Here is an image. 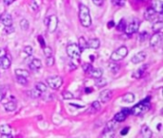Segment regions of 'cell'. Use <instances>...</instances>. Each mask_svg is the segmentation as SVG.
<instances>
[{
	"mask_svg": "<svg viewBox=\"0 0 163 138\" xmlns=\"http://www.w3.org/2000/svg\"><path fill=\"white\" fill-rule=\"evenodd\" d=\"M85 91H86V93H91L90 91H92V88H86Z\"/></svg>",
	"mask_w": 163,
	"mask_h": 138,
	"instance_id": "cell-52",
	"label": "cell"
},
{
	"mask_svg": "<svg viewBox=\"0 0 163 138\" xmlns=\"http://www.w3.org/2000/svg\"><path fill=\"white\" fill-rule=\"evenodd\" d=\"M129 114H131V109L129 108H124L122 109L121 111L117 112L115 117H113V120H116L117 123H120V122H123V121L126 120L127 116Z\"/></svg>",
	"mask_w": 163,
	"mask_h": 138,
	"instance_id": "cell-8",
	"label": "cell"
},
{
	"mask_svg": "<svg viewBox=\"0 0 163 138\" xmlns=\"http://www.w3.org/2000/svg\"><path fill=\"white\" fill-rule=\"evenodd\" d=\"M115 136V130H106L102 133V137H113Z\"/></svg>",
	"mask_w": 163,
	"mask_h": 138,
	"instance_id": "cell-39",
	"label": "cell"
},
{
	"mask_svg": "<svg viewBox=\"0 0 163 138\" xmlns=\"http://www.w3.org/2000/svg\"><path fill=\"white\" fill-rule=\"evenodd\" d=\"M160 41H161V34H159V33H155V34L151 37L150 45L152 47H155L158 45Z\"/></svg>",
	"mask_w": 163,
	"mask_h": 138,
	"instance_id": "cell-14",
	"label": "cell"
},
{
	"mask_svg": "<svg viewBox=\"0 0 163 138\" xmlns=\"http://www.w3.org/2000/svg\"><path fill=\"white\" fill-rule=\"evenodd\" d=\"M145 58H146V54H145V52L140 51V52H138V53L135 54L134 56L132 58L131 62H132L134 64H137V63H141V62H143V60L145 59Z\"/></svg>",
	"mask_w": 163,
	"mask_h": 138,
	"instance_id": "cell-13",
	"label": "cell"
},
{
	"mask_svg": "<svg viewBox=\"0 0 163 138\" xmlns=\"http://www.w3.org/2000/svg\"><path fill=\"white\" fill-rule=\"evenodd\" d=\"M0 21H1V23L5 27L13 25V18H12V15L8 13H5L0 15Z\"/></svg>",
	"mask_w": 163,
	"mask_h": 138,
	"instance_id": "cell-10",
	"label": "cell"
},
{
	"mask_svg": "<svg viewBox=\"0 0 163 138\" xmlns=\"http://www.w3.org/2000/svg\"><path fill=\"white\" fill-rule=\"evenodd\" d=\"M62 96H63V98L65 99V100H71V99L74 98V94L70 91H64L62 93Z\"/></svg>",
	"mask_w": 163,
	"mask_h": 138,
	"instance_id": "cell-35",
	"label": "cell"
},
{
	"mask_svg": "<svg viewBox=\"0 0 163 138\" xmlns=\"http://www.w3.org/2000/svg\"><path fill=\"white\" fill-rule=\"evenodd\" d=\"M11 64H12V62H11V59L7 56L0 58V67L2 69H9Z\"/></svg>",
	"mask_w": 163,
	"mask_h": 138,
	"instance_id": "cell-15",
	"label": "cell"
},
{
	"mask_svg": "<svg viewBox=\"0 0 163 138\" xmlns=\"http://www.w3.org/2000/svg\"><path fill=\"white\" fill-rule=\"evenodd\" d=\"M88 43V48L92 49H98L100 46V41L98 38H92L89 41H87Z\"/></svg>",
	"mask_w": 163,
	"mask_h": 138,
	"instance_id": "cell-18",
	"label": "cell"
},
{
	"mask_svg": "<svg viewBox=\"0 0 163 138\" xmlns=\"http://www.w3.org/2000/svg\"><path fill=\"white\" fill-rule=\"evenodd\" d=\"M150 99H151V97H148V98L144 99L143 101H141L140 103H138L137 104H135V106L131 109V114L138 116V115H142L145 112H147L151 108Z\"/></svg>",
	"mask_w": 163,
	"mask_h": 138,
	"instance_id": "cell-2",
	"label": "cell"
},
{
	"mask_svg": "<svg viewBox=\"0 0 163 138\" xmlns=\"http://www.w3.org/2000/svg\"><path fill=\"white\" fill-rule=\"evenodd\" d=\"M126 21H125L124 18H122L120 21H119V23L117 24L116 26V29L118 31H120V32H125V29H126Z\"/></svg>",
	"mask_w": 163,
	"mask_h": 138,
	"instance_id": "cell-29",
	"label": "cell"
},
{
	"mask_svg": "<svg viewBox=\"0 0 163 138\" xmlns=\"http://www.w3.org/2000/svg\"><path fill=\"white\" fill-rule=\"evenodd\" d=\"M119 68H120V66H119L118 64H116V63H112L110 65V70L112 71L113 73H116L117 71L119 70Z\"/></svg>",
	"mask_w": 163,
	"mask_h": 138,
	"instance_id": "cell-40",
	"label": "cell"
},
{
	"mask_svg": "<svg viewBox=\"0 0 163 138\" xmlns=\"http://www.w3.org/2000/svg\"><path fill=\"white\" fill-rule=\"evenodd\" d=\"M116 126H117V122L116 120L109 121V122L107 123V125H106V127H105L104 131H106V130H115V129L116 128Z\"/></svg>",
	"mask_w": 163,
	"mask_h": 138,
	"instance_id": "cell-25",
	"label": "cell"
},
{
	"mask_svg": "<svg viewBox=\"0 0 163 138\" xmlns=\"http://www.w3.org/2000/svg\"><path fill=\"white\" fill-rule=\"evenodd\" d=\"M162 28H163V22L161 20L155 22L153 26H152V29H153L155 33H159L162 30Z\"/></svg>",
	"mask_w": 163,
	"mask_h": 138,
	"instance_id": "cell-24",
	"label": "cell"
},
{
	"mask_svg": "<svg viewBox=\"0 0 163 138\" xmlns=\"http://www.w3.org/2000/svg\"><path fill=\"white\" fill-rule=\"evenodd\" d=\"M95 85L97 87H102V86H105L107 85V81L102 78V77H100V78L96 79V82H95Z\"/></svg>",
	"mask_w": 163,
	"mask_h": 138,
	"instance_id": "cell-31",
	"label": "cell"
},
{
	"mask_svg": "<svg viewBox=\"0 0 163 138\" xmlns=\"http://www.w3.org/2000/svg\"><path fill=\"white\" fill-rule=\"evenodd\" d=\"M129 130H130L129 127H127V128H124V129L120 131V134H121V135H126L128 132H129Z\"/></svg>",
	"mask_w": 163,
	"mask_h": 138,
	"instance_id": "cell-47",
	"label": "cell"
},
{
	"mask_svg": "<svg viewBox=\"0 0 163 138\" xmlns=\"http://www.w3.org/2000/svg\"><path fill=\"white\" fill-rule=\"evenodd\" d=\"M112 2L116 6H123L125 4V0H112Z\"/></svg>",
	"mask_w": 163,
	"mask_h": 138,
	"instance_id": "cell-42",
	"label": "cell"
},
{
	"mask_svg": "<svg viewBox=\"0 0 163 138\" xmlns=\"http://www.w3.org/2000/svg\"><path fill=\"white\" fill-rule=\"evenodd\" d=\"M123 101L125 103H133L134 101V95L133 93H126L124 96H123Z\"/></svg>",
	"mask_w": 163,
	"mask_h": 138,
	"instance_id": "cell-28",
	"label": "cell"
},
{
	"mask_svg": "<svg viewBox=\"0 0 163 138\" xmlns=\"http://www.w3.org/2000/svg\"><path fill=\"white\" fill-rule=\"evenodd\" d=\"M46 82L49 85V86L53 88V89H58V88L62 85L63 80H62L61 77H59V76H53V77L48 78L46 80Z\"/></svg>",
	"mask_w": 163,
	"mask_h": 138,
	"instance_id": "cell-5",
	"label": "cell"
},
{
	"mask_svg": "<svg viewBox=\"0 0 163 138\" xmlns=\"http://www.w3.org/2000/svg\"><path fill=\"white\" fill-rule=\"evenodd\" d=\"M32 52H34V50H32V47L28 45V46H26L24 48V50H23L22 55H21V56H22L23 58H29V57H31L32 55Z\"/></svg>",
	"mask_w": 163,
	"mask_h": 138,
	"instance_id": "cell-26",
	"label": "cell"
},
{
	"mask_svg": "<svg viewBox=\"0 0 163 138\" xmlns=\"http://www.w3.org/2000/svg\"><path fill=\"white\" fill-rule=\"evenodd\" d=\"M7 53H6V50H5L4 48H0V58L1 57H4V56H6Z\"/></svg>",
	"mask_w": 163,
	"mask_h": 138,
	"instance_id": "cell-48",
	"label": "cell"
},
{
	"mask_svg": "<svg viewBox=\"0 0 163 138\" xmlns=\"http://www.w3.org/2000/svg\"><path fill=\"white\" fill-rule=\"evenodd\" d=\"M16 79H17V82L19 84L22 85H27V84H28V80H27V78H24V77L16 76Z\"/></svg>",
	"mask_w": 163,
	"mask_h": 138,
	"instance_id": "cell-38",
	"label": "cell"
},
{
	"mask_svg": "<svg viewBox=\"0 0 163 138\" xmlns=\"http://www.w3.org/2000/svg\"><path fill=\"white\" fill-rule=\"evenodd\" d=\"M5 31H6L7 34H11V33L14 32V28L12 25H11V26H6V27H5Z\"/></svg>",
	"mask_w": 163,
	"mask_h": 138,
	"instance_id": "cell-44",
	"label": "cell"
},
{
	"mask_svg": "<svg viewBox=\"0 0 163 138\" xmlns=\"http://www.w3.org/2000/svg\"><path fill=\"white\" fill-rule=\"evenodd\" d=\"M57 26H58V18L56 15H51L50 18H49V20H48V24H47V27H48V31L50 33H53L56 32V29H57Z\"/></svg>",
	"mask_w": 163,
	"mask_h": 138,
	"instance_id": "cell-7",
	"label": "cell"
},
{
	"mask_svg": "<svg viewBox=\"0 0 163 138\" xmlns=\"http://www.w3.org/2000/svg\"><path fill=\"white\" fill-rule=\"evenodd\" d=\"M91 108H92V109H93L94 111L95 112V111H97V110H99V109H100V108H101L100 103H99L98 101H95L93 104H92Z\"/></svg>",
	"mask_w": 163,
	"mask_h": 138,
	"instance_id": "cell-36",
	"label": "cell"
},
{
	"mask_svg": "<svg viewBox=\"0 0 163 138\" xmlns=\"http://www.w3.org/2000/svg\"><path fill=\"white\" fill-rule=\"evenodd\" d=\"M42 66L41 60L38 59H34L31 62V63L29 64V67L32 70V71H37Z\"/></svg>",
	"mask_w": 163,
	"mask_h": 138,
	"instance_id": "cell-16",
	"label": "cell"
},
{
	"mask_svg": "<svg viewBox=\"0 0 163 138\" xmlns=\"http://www.w3.org/2000/svg\"><path fill=\"white\" fill-rule=\"evenodd\" d=\"M37 38H38V42H39V44L41 45V47H42V48L45 47V46H46V43H45V40H44V38H43V37L38 36V37H37Z\"/></svg>",
	"mask_w": 163,
	"mask_h": 138,
	"instance_id": "cell-43",
	"label": "cell"
},
{
	"mask_svg": "<svg viewBox=\"0 0 163 138\" xmlns=\"http://www.w3.org/2000/svg\"><path fill=\"white\" fill-rule=\"evenodd\" d=\"M30 94H31V97H32V98L36 99V98H39V97L41 96L42 93H41L38 89L35 88V89H32V90L30 91Z\"/></svg>",
	"mask_w": 163,
	"mask_h": 138,
	"instance_id": "cell-33",
	"label": "cell"
},
{
	"mask_svg": "<svg viewBox=\"0 0 163 138\" xmlns=\"http://www.w3.org/2000/svg\"><path fill=\"white\" fill-rule=\"evenodd\" d=\"M66 51H67L68 56L70 58H72V59H78L80 57V55H81V52H82L80 50L79 46L75 43L69 44V45L67 46V48H66Z\"/></svg>",
	"mask_w": 163,
	"mask_h": 138,
	"instance_id": "cell-4",
	"label": "cell"
},
{
	"mask_svg": "<svg viewBox=\"0 0 163 138\" xmlns=\"http://www.w3.org/2000/svg\"><path fill=\"white\" fill-rule=\"evenodd\" d=\"M12 128L9 125H1L0 126V134L2 137H12Z\"/></svg>",
	"mask_w": 163,
	"mask_h": 138,
	"instance_id": "cell-12",
	"label": "cell"
},
{
	"mask_svg": "<svg viewBox=\"0 0 163 138\" xmlns=\"http://www.w3.org/2000/svg\"><path fill=\"white\" fill-rule=\"evenodd\" d=\"M82 69H83V71L85 73H89L90 71L93 69V66H92L91 63H84L82 65Z\"/></svg>",
	"mask_w": 163,
	"mask_h": 138,
	"instance_id": "cell-37",
	"label": "cell"
},
{
	"mask_svg": "<svg viewBox=\"0 0 163 138\" xmlns=\"http://www.w3.org/2000/svg\"><path fill=\"white\" fill-rule=\"evenodd\" d=\"M153 8L155 10V12L156 14H162V11H163V4H162V1L161 0H155V1L153 3Z\"/></svg>",
	"mask_w": 163,
	"mask_h": 138,
	"instance_id": "cell-17",
	"label": "cell"
},
{
	"mask_svg": "<svg viewBox=\"0 0 163 138\" xmlns=\"http://www.w3.org/2000/svg\"><path fill=\"white\" fill-rule=\"evenodd\" d=\"M4 108L6 111H14V110L16 109V103L14 102V101H10L8 103H6L4 104Z\"/></svg>",
	"mask_w": 163,
	"mask_h": 138,
	"instance_id": "cell-22",
	"label": "cell"
},
{
	"mask_svg": "<svg viewBox=\"0 0 163 138\" xmlns=\"http://www.w3.org/2000/svg\"><path fill=\"white\" fill-rule=\"evenodd\" d=\"M46 64L48 66H53L54 64V58L53 56L46 57Z\"/></svg>",
	"mask_w": 163,
	"mask_h": 138,
	"instance_id": "cell-41",
	"label": "cell"
},
{
	"mask_svg": "<svg viewBox=\"0 0 163 138\" xmlns=\"http://www.w3.org/2000/svg\"><path fill=\"white\" fill-rule=\"evenodd\" d=\"M113 26H115V21H113V20H111V21L108 22V24H107L108 28H113Z\"/></svg>",
	"mask_w": 163,
	"mask_h": 138,
	"instance_id": "cell-50",
	"label": "cell"
},
{
	"mask_svg": "<svg viewBox=\"0 0 163 138\" xmlns=\"http://www.w3.org/2000/svg\"><path fill=\"white\" fill-rule=\"evenodd\" d=\"M43 53L45 54V56L46 57H50V56H53V50H52V48L51 47H49V46H45V47H43Z\"/></svg>",
	"mask_w": 163,
	"mask_h": 138,
	"instance_id": "cell-34",
	"label": "cell"
},
{
	"mask_svg": "<svg viewBox=\"0 0 163 138\" xmlns=\"http://www.w3.org/2000/svg\"><path fill=\"white\" fill-rule=\"evenodd\" d=\"M35 88L36 89H38L41 93H43V92H46L47 85L45 84H43V82H37L36 85H35Z\"/></svg>",
	"mask_w": 163,
	"mask_h": 138,
	"instance_id": "cell-32",
	"label": "cell"
},
{
	"mask_svg": "<svg viewBox=\"0 0 163 138\" xmlns=\"http://www.w3.org/2000/svg\"><path fill=\"white\" fill-rule=\"evenodd\" d=\"M141 134H142L144 138H151L153 133H152V130L149 127L144 125L142 126V128H141Z\"/></svg>",
	"mask_w": 163,
	"mask_h": 138,
	"instance_id": "cell-19",
	"label": "cell"
},
{
	"mask_svg": "<svg viewBox=\"0 0 163 138\" xmlns=\"http://www.w3.org/2000/svg\"><path fill=\"white\" fill-rule=\"evenodd\" d=\"M112 96H113L112 90H110V89L103 90L99 94V100L102 103H108L112 99Z\"/></svg>",
	"mask_w": 163,
	"mask_h": 138,
	"instance_id": "cell-9",
	"label": "cell"
},
{
	"mask_svg": "<svg viewBox=\"0 0 163 138\" xmlns=\"http://www.w3.org/2000/svg\"><path fill=\"white\" fill-rule=\"evenodd\" d=\"M79 20L83 27H90L92 25V18L89 8L83 4H79Z\"/></svg>",
	"mask_w": 163,
	"mask_h": 138,
	"instance_id": "cell-1",
	"label": "cell"
},
{
	"mask_svg": "<svg viewBox=\"0 0 163 138\" xmlns=\"http://www.w3.org/2000/svg\"><path fill=\"white\" fill-rule=\"evenodd\" d=\"M156 16H157V15H156V13L155 12V10L152 8V7L148 8L147 10L145 11V13H144V18H145L146 20H148V21H153V20H155Z\"/></svg>",
	"mask_w": 163,
	"mask_h": 138,
	"instance_id": "cell-11",
	"label": "cell"
},
{
	"mask_svg": "<svg viewBox=\"0 0 163 138\" xmlns=\"http://www.w3.org/2000/svg\"><path fill=\"white\" fill-rule=\"evenodd\" d=\"M147 37H148V34L146 32H143V33H141V34H140V37H141V40H145Z\"/></svg>",
	"mask_w": 163,
	"mask_h": 138,
	"instance_id": "cell-49",
	"label": "cell"
},
{
	"mask_svg": "<svg viewBox=\"0 0 163 138\" xmlns=\"http://www.w3.org/2000/svg\"><path fill=\"white\" fill-rule=\"evenodd\" d=\"M93 3L96 5V6H101L104 3V0H93Z\"/></svg>",
	"mask_w": 163,
	"mask_h": 138,
	"instance_id": "cell-46",
	"label": "cell"
},
{
	"mask_svg": "<svg viewBox=\"0 0 163 138\" xmlns=\"http://www.w3.org/2000/svg\"><path fill=\"white\" fill-rule=\"evenodd\" d=\"M3 1H4V3L6 4V5H11L14 1V0H3Z\"/></svg>",
	"mask_w": 163,
	"mask_h": 138,
	"instance_id": "cell-51",
	"label": "cell"
},
{
	"mask_svg": "<svg viewBox=\"0 0 163 138\" xmlns=\"http://www.w3.org/2000/svg\"><path fill=\"white\" fill-rule=\"evenodd\" d=\"M128 55V49L126 46H121L119 47L117 50L113 51V54L111 55V60H113V62H119V60L123 59L125 57H126Z\"/></svg>",
	"mask_w": 163,
	"mask_h": 138,
	"instance_id": "cell-3",
	"label": "cell"
},
{
	"mask_svg": "<svg viewBox=\"0 0 163 138\" xmlns=\"http://www.w3.org/2000/svg\"><path fill=\"white\" fill-rule=\"evenodd\" d=\"M78 46L81 51H83L86 48H88V43H87V40L84 37H80L78 38Z\"/></svg>",
	"mask_w": 163,
	"mask_h": 138,
	"instance_id": "cell-23",
	"label": "cell"
},
{
	"mask_svg": "<svg viewBox=\"0 0 163 138\" xmlns=\"http://www.w3.org/2000/svg\"><path fill=\"white\" fill-rule=\"evenodd\" d=\"M5 96H6V90L3 89V88H0V102L5 98Z\"/></svg>",
	"mask_w": 163,
	"mask_h": 138,
	"instance_id": "cell-45",
	"label": "cell"
},
{
	"mask_svg": "<svg viewBox=\"0 0 163 138\" xmlns=\"http://www.w3.org/2000/svg\"><path fill=\"white\" fill-rule=\"evenodd\" d=\"M20 27H21V29H22L23 31H28L29 27H30L29 21L27 20V19H22V20L20 21Z\"/></svg>",
	"mask_w": 163,
	"mask_h": 138,
	"instance_id": "cell-30",
	"label": "cell"
},
{
	"mask_svg": "<svg viewBox=\"0 0 163 138\" xmlns=\"http://www.w3.org/2000/svg\"><path fill=\"white\" fill-rule=\"evenodd\" d=\"M138 28H139V20L137 18H134L128 24V26H126L125 32H126L128 35H132V34H134V33H137L138 31Z\"/></svg>",
	"mask_w": 163,
	"mask_h": 138,
	"instance_id": "cell-6",
	"label": "cell"
},
{
	"mask_svg": "<svg viewBox=\"0 0 163 138\" xmlns=\"http://www.w3.org/2000/svg\"><path fill=\"white\" fill-rule=\"evenodd\" d=\"M15 75L19 76V77H24V78H28L30 76V73H29V71H27L25 69H16Z\"/></svg>",
	"mask_w": 163,
	"mask_h": 138,
	"instance_id": "cell-27",
	"label": "cell"
},
{
	"mask_svg": "<svg viewBox=\"0 0 163 138\" xmlns=\"http://www.w3.org/2000/svg\"><path fill=\"white\" fill-rule=\"evenodd\" d=\"M146 68H147V65H146V64L142 65L140 68H138L137 70H135V71H134V74H133V77H134L135 79H139V78H141V77L143 76V73L145 72Z\"/></svg>",
	"mask_w": 163,
	"mask_h": 138,
	"instance_id": "cell-20",
	"label": "cell"
},
{
	"mask_svg": "<svg viewBox=\"0 0 163 138\" xmlns=\"http://www.w3.org/2000/svg\"><path fill=\"white\" fill-rule=\"evenodd\" d=\"M90 75L93 77L95 79H98L100 77H102L103 75V70L100 69V68H93L91 71H90Z\"/></svg>",
	"mask_w": 163,
	"mask_h": 138,
	"instance_id": "cell-21",
	"label": "cell"
}]
</instances>
